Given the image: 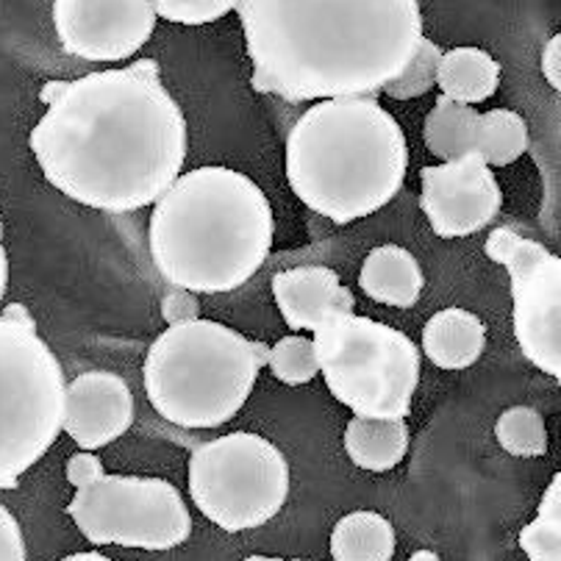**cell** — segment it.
<instances>
[{"mask_svg":"<svg viewBox=\"0 0 561 561\" xmlns=\"http://www.w3.org/2000/svg\"><path fill=\"white\" fill-rule=\"evenodd\" d=\"M67 514L92 545L173 550L192 534L190 508L164 478L103 472L76 492Z\"/></svg>","mask_w":561,"mask_h":561,"instance_id":"9c48e42d","label":"cell"},{"mask_svg":"<svg viewBox=\"0 0 561 561\" xmlns=\"http://www.w3.org/2000/svg\"><path fill=\"white\" fill-rule=\"evenodd\" d=\"M273 295L280 317L293 331H311L334 314H353L356 300L329 267H295L275 273Z\"/></svg>","mask_w":561,"mask_h":561,"instance_id":"5bb4252c","label":"cell"},{"mask_svg":"<svg viewBox=\"0 0 561 561\" xmlns=\"http://www.w3.org/2000/svg\"><path fill=\"white\" fill-rule=\"evenodd\" d=\"M103 472H106L103 470V461L98 459L92 450H81V454H76L67 461V481H70L76 490H84V486L95 484Z\"/></svg>","mask_w":561,"mask_h":561,"instance_id":"83f0119b","label":"cell"},{"mask_svg":"<svg viewBox=\"0 0 561 561\" xmlns=\"http://www.w3.org/2000/svg\"><path fill=\"white\" fill-rule=\"evenodd\" d=\"M436 87L456 103H484L501 87V65L481 48H454L436 65Z\"/></svg>","mask_w":561,"mask_h":561,"instance_id":"ac0fdd59","label":"cell"},{"mask_svg":"<svg viewBox=\"0 0 561 561\" xmlns=\"http://www.w3.org/2000/svg\"><path fill=\"white\" fill-rule=\"evenodd\" d=\"M270 370L273 376L278 378L280 383H287V387H304V383L314 381V376L320 373L317 367V356H314V342L309 336H284V340L275 342L270 347V358H267Z\"/></svg>","mask_w":561,"mask_h":561,"instance_id":"cb8c5ba5","label":"cell"},{"mask_svg":"<svg viewBox=\"0 0 561 561\" xmlns=\"http://www.w3.org/2000/svg\"><path fill=\"white\" fill-rule=\"evenodd\" d=\"M439 59H443V50L436 48V43H431L428 36H423L412 65L403 70V76L389 81L383 92L394 101H412V98L428 95L436 87V65H439Z\"/></svg>","mask_w":561,"mask_h":561,"instance_id":"d4e9b609","label":"cell"},{"mask_svg":"<svg viewBox=\"0 0 561 561\" xmlns=\"http://www.w3.org/2000/svg\"><path fill=\"white\" fill-rule=\"evenodd\" d=\"M9 289V256L3 248V220H0V300L7 298Z\"/></svg>","mask_w":561,"mask_h":561,"instance_id":"4dcf8cb0","label":"cell"},{"mask_svg":"<svg viewBox=\"0 0 561 561\" xmlns=\"http://www.w3.org/2000/svg\"><path fill=\"white\" fill-rule=\"evenodd\" d=\"M407 170V134L376 98L314 103L287 137L289 190L336 226L383 209Z\"/></svg>","mask_w":561,"mask_h":561,"instance_id":"277c9868","label":"cell"},{"mask_svg":"<svg viewBox=\"0 0 561 561\" xmlns=\"http://www.w3.org/2000/svg\"><path fill=\"white\" fill-rule=\"evenodd\" d=\"M519 548L528 561H561V476L545 490L537 519L519 531Z\"/></svg>","mask_w":561,"mask_h":561,"instance_id":"7402d4cb","label":"cell"},{"mask_svg":"<svg viewBox=\"0 0 561 561\" xmlns=\"http://www.w3.org/2000/svg\"><path fill=\"white\" fill-rule=\"evenodd\" d=\"M394 528L378 512H351L340 519L331 534L334 561H392Z\"/></svg>","mask_w":561,"mask_h":561,"instance_id":"ffe728a7","label":"cell"},{"mask_svg":"<svg viewBox=\"0 0 561 561\" xmlns=\"http://www.w3.org/2000/svg\"><path fill=\"white\" fill-rule=\"evenodd\" d=\"M486 256L503 264L512 280L514 336L523 356L561 378V259L512 228H495Z\"/></svg>","mask_w":561,"mask_h":561,"instance_id":"30bf717a","label":"cell"},{"mask_svg":"<svg viewBox=\"0 0 561 561\" xmlns=\"http://www.w3.org/2000/svg\"><path fill=\"white\" fill-rule=\"evenodd\" d=\"M423 206L431 231L443 239L472 237L484 231L503 206V192L492 168L478 153L431 164L420 173Z\"/></svg>","mask_w":561,"mask_h":561,"instance_id":"7c38bea8","label":"cell"},{"mask_svg":"<svg viewBox=\"0 0 561 561\" xmlns=\"http://www.w3.org/2000/svg\"><path fill=\"white\" fill-rule=\"evenodd\" d=\"M39 101L48 112L28 145L48 184L76 204L128 215L153 206L184 170L186 117L153 59L48 81Z\"/></svg>","mask_w":561,"mask_h":561,"instance_id":"6da1fadb","label":"cell"},{"mask_svg":"<svg viewBox=\"0 0 561 561\" xmlns=\"http://www.w3.org/2000/svg\"><path fill=\"white\" fill-rule=\"evenodd\" d=\"M65 373L25 306L0 314V490L43 459L61 434Z\"/></svg>","mask_w":561,"mask_h":561,"instance_id":"8992f818","label":"cell"},{"mask_svg":"<svg viewBox=\"0 0 561 561\" xmlns=\"http://www.w3.org/2000/svg\"><path fill=\"white\" fill-rule=\"evenodd\" d=\"M245 561H306V559H275V556H248Z\"/></svg>","mask_w":561,"mask_h":561,"instance_id":"836d02e7","label":"cell"},{"mask_svg":"<svg viewBox=\"0 0 561 561\" xmlns=\"http://www.w3.org/2000/svg\"><path fill=\"white\" fill-rule=\"evenodd\" d=\"M528 150L526 119L508 108H492L481 114L476 153L486 162V168H506L514 164Z\"/></svg>","mask_w":561,"mask_h":561,"instance_id":"44dd1931","label":"cell"},{"mask_svg":"<svg viewBox=\"0 0 561 561\" xmlns=\"http://www.w3.org/2000/svg\"><path fill=\"white\" fill-rule=\"evenodd\" d=\"M317 367L353 417L407 420L420 383V351L370 317L334 314L314 331Z\"/></svg>","mask_w":561,"mask_h":561,"instance_id":"52a82bcc","label":"cell"},{"mask_svg":"<svg viewBox=\"0 0 561 561\" xmlns=\"http://www.w3.org/2000/svg\"><path fill=\"white\" fill-rule=\"evenodd\" d=\"M162 317L168 320V325H179V323H190V320H197L201 317V304L192 293L186 289H175L164 298L162 304Z\"/></svg>","mask_w":561,"mask_h":561,"instance_id":"f1b7e54d","label":"cell"},{"mask_svg":"<svg viewBox=\"0 0 561 561\" xmlns=\"http://www.w3.org/2000/svg\"><path fill=\"white\" fill-rule=\"evenodd\" d=\"M486 347V325L467 309H443L423 329V353L443 370H467Z\"/></svg>","mask_w":561,"mask_h":561,"instance_id":"2e32d148","label":"cell"},{"mask_svg":"<svg viewBox=\"0 0 561 561\" xmlns=\"http://www.w3.org/2000/svg\"><path fill=\"white\" fill-rule=\"evenodd\" d=\"M275 217L262 186L231 168L190 170L153 204L156 270L192 295L239 289L273 251Z\"/></svg>","mask_w":561,"mask_h":561,"instance_id":"3957f363","label":"cell"},{"mask_svg":"<svg viewBox=\"0 0 561 561\" xmlns=\"http://www.w3.org/2000/svg\"><path fill=\"white\" fill-rule=\"evenodd\" d=\"M270 347L215 320L168 325L145 356L150 407L179 428H220L239 414Z\"/></svg>","mask_w":561,"mask_h":561,"instance_id":"5b68a950","label":"cell"},{"mask_svg":"<svg viewBox=\"0 0 561 561\" xmlns=\"http://www.w3.org/2000/svg\"><path fill=\"white\" fill-rule=\"evenodd\" d=\"M542 72H545V78H548V84L559 92L561 90V36L559 34H556L553 39L545 45Z\"/></svg>","mask_w":561,"mask_h":561,"instance_id":"f546056e","label":"cell"},{"mask_svg":"<svg viewBox=\"0 0 561 561\" xmlns=\"http://www.w3.org/2000/svg\"><path fill=\"white\" fill-rule=\"evenodd\" d=\"M134 425V394L128 383L108 370H90L65 387L61 431L81 450L117 443Z\"/></svg>","mask_w":561,"mask_h":561,"instance_id":"4fadbf2b","label":"cell"},{"mask_svg":"<svg viewBox=\"0 0 561 561\" xmlns=\"http://www.w3.org/2000/svg\"><path fill=\"white\" fill-rule=\"evenodd\" d=\"M253 90L280 101L373 98L423 39L417 0H239Z\"/></svg>","mask_w":561,"mask_h":561,"instance_id":"7a4b0ae2","label":"cell"},{"mask_svg":"<svg viewBox=\"0 0 561 561\" xmlns=\"http://www.w3.org/2000/svg\"><path fill=\"white\" fill-rule=\"evenodd\" d=\"M358 287L376 304L412 309L425 287V275L417 259L400 245H381L367 253Z\"/></svg>","mask_w":561,"mask_h":561,"instance_id":"9a60e30c","label":"cell"},{"mask_svg":"<svg viewBox=\"0 0 561 561\" xmlns=\"http://www.w3.org/2000/svg\"><path fill=\"white\" fill-rule=\"evenodd\" d=\"M495 436L506 454L519 459H539L548 454V428L537 409L512 407L497 417Z\"/></svg>","mask_w":561,"mask_h":561,"instance_id":"603a6c76","label":"cell"},{"mask_svg":"<svg viewBox=\"0 0 561 561\" xmlns=\"http://www.w3.org/2000/svg\"><path fill=\"white\" fill-rule=\"evenodd\" d=\"M61 561H114L108 559V556L98 553V550H92V553H72V556H65Z\"/></svg>","mask_w":561,"mask_h":561,"instance_id":"1f68e13d","label":"cell"},{"mask_svg":"<svg viewBox=\"0 0 561 561\" xmlns=\"http://www.w3.org/2000/svg\"><path fill=\"white\" fill-rule=\"evenodd\" d=\"M478 131H481V114L465 103L448 101V98H436L434 108L425 117L423 139L425 148L443 159H461L467 153H476Z\"/></svg>","mask_w":561,"mask_h":561,"instance_id":"d6986e66","label":"cell"},{"mask_svg":"<svg viewBox=\"0 0 561 561\" xmlns=\"http://www.w3.org/2000/svg\"><path fill=\"white\" fill-rule=\"evenodd\" d=\"M190 495L197 512L222 531H251L287 503V456L251 431L211 439L190 456Z\"/></svg>","mask_w":561,"mask_h":561,"instance_id":"ba28073f","label":"cell"},{"mask_svg":"<svg viewBox=\"0 0 561 561\" xmlns=\"http://www.w3.org/2000/svg\"><path fill=\"white\" fill-rule=\"evenodd\" d=\"M239 0H153L156 18L179 25H206L237 12Z\"/></svg>","mask_w":561,"mask_h":561,"instance_id":"484cf974","label":"cell"},{"mask_svg":"<svg viewBox=\"0 0 561 561\" xmlns=\"http://www.w3.org/2000/svg\"><path fill=\"white\" fill-rule=\"evenodd\" d=\"M0 561H25V539L20 523L3 503H0Z\"/></svg>","mask_w":561,"mask_h":561,"instance_id":"4316f807","label":"cell"},{"mask_svg":"<svg viewBox=\"0 0 561 561\" xmlns=\"http://www.w3.org/2000/svg\"><path fill=\"white\" fill-rule=\"evenodd\" d=\"M153 0H54L65 54L84 61H126L156 31Z\"/></svg>","mask_w":561,"mask_h":561,"instance_id":"8fae6325","label":"cell"},{"mask_svg":"<svg viewBox=\"0 0 561 561\" xmlns=\"http://www.w3.org/2000/svg\"><path fill=\"white\" fill-rule=\"evenodd\" d=\"M409 561H439V556H436L434 550H417Z\"/></svg>","mask_w":561,"mask_h":561,"instance_id":"d6a6232c","label":"cell"},{"mask_svg":"<svg viewBox=\"0 0 561 561\" xmlns=\"http://www.w3.org/2000/svg\"><path fill=\"white\" fill-rule=\"evenodd\" d=\"M407 420L353 417L345 428V454L367 472H389L409 454Z\"/></svg>","mask_w":561,"mask_h":561,"instance_id":"e0dca14e","label":"cell"}]
</instances>
